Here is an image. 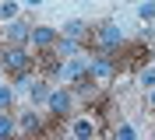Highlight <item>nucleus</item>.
<instances>
[{"label": "nucleus", "mask_w": 155, "mask_h": 140, "mask_svg": "<svg viewBox=\"0 0 155 140\" xmlns=\"http://www.w3.org/2000/svg\"><path fill=\"white\" fill-rule=\"evenodd\" d=\"M92 46H95V53H120V49L127 46V39H124V28L116 25V21H102V25L92 28Z\"/></svg>", "instance_id": "f257e3e1"}, {"label": "nucleus", "mask_w": 155, "mask_h": 140, "mask_svg": "<svg viewBox=\"0 0 155 140\" xmlns=\"http://www.w3.org/2000/svg\"><path fill=\"white\" fill-rule=\"evenodd\" d=\"M0 67H4L11 77L32 74V56H28L25 46H4V49H0Z\"/></svg>", "instance_id": "f03ea898"}, {"label": "nucleus", "mask_w": 155, "mask_h": 140, "mask_svg": "<svg viewBox=\"0 0 155 140\" xmlns=\"http://www.w3.org/2000/svg\"><path fill=\"white\" fill-rule=\"evenodd\" d=\"M88 77H92L95 84L113 81V77H116V60H113V56H106V53H95L92 60H88Z\"/></svg>", "instance_id": "7ed1b4c3"}, {"label": "nucleus", "mask_w": 155, "mask_h": 140, "mask_svg": "<svg viewBox=\"0 0 155 140\" xmlns=\"http://www.w3.org/2000/svg\"><path fill=\"white\" fill-rule=\"evenodd\" d=\"M46 109L53 112L57 119H67L71 109H74V88H60V91H53L49 102H46Z\"/></svg>", "instance_id": "20e7f679"}, {"label": "nucleus", "mask_w": 155, "mask_h": 140, "mask_svg": "<svg viewBox=\"0 0 155 140\" xmlns=\"http://www.w3.org/2000/svg\"><path fill=\"white\" fill-rule=\"evenodd\" d=\"M60 63H64V60H60L53 49H39V56L32 60V70H39V74L49 81V77H60Z\"/></svg>", "instance_id": "39448f33"}, {"label": "nucleus", "mask_w": 155, "mask_h": 140, "mask_svg": "<svg viewBox=\"0 0 155 140\" xmlns=\"http://www.w3.org/2000/svg\"><path fill=\"white\" fill-rule=\"evenodd\" d=\"M60 77H64V81H71V84L85 81V77H88V60H85L81 53L71 56V60H64V63H60Z\"/></svg>", "instance_id": "423d86ee"}, {"label": "nucleus", "mask_w": 155, "mask_h": 140, "mask_svg": "<svg viewBox=\"0 0 155 140\" xmlns=\"http://www.w3.org/2000/svg\"><path fill=\"white\" fill-rule=\"evenodd\" d=\"M95 126L99 123L92 119V116H78V119H71V126H67V140H92L95 137Z\"/></svg>", "instance_id": "0eeeda50"}, {"label": "nucleus", "mask_w": 155, "mask_h": 140, "mask_svg": "<svg viewBox=\"0 0 155 140\" xmlns=\"http://www.w3.org/2000/svg\"><path fill=\"white\" fill-rule=\"evenodd\" d=\"M28 35H32V28L21 18L7 21V28H4V42H7V46H28Z\"/></svg>", "instance_id": "6e6552de"}, {"label": "nucleus", "mask_w": 155, "mask_h": 140, "mask_svg": "<svg viewBox=\"0 0 155 140\" xmlns=\"http://www.w3.org/2000/svg\"><path fill=\"white\" fill-rule=\"evenodd\" d=\"M49 95H53V88H49L46 77H32V84H28V102H32V105H46Z\"/></svg>", "instance_id": "1a4fd4ad"}, {"label": "nucleus", "mask_w": 155, "mask_h": 140, "mask_svg": "<svg viewBox=\"0 0 155 140\" xmlns=\"http://www.w3.org/2000/svg\"><path fill=\"white\" fill-rule=\"evenodd\" d=\"M57 32L53 28H46V25H39V28H32V35H28V46H35V49H53V42H57Z\"/></svg>", "instance_id": "9d476101"}, {"label": "nucleus", "mask_w": 155, "mask_h": 140, "mask_svg": "<svg viewBox=\"0 0 155 140\" xmlns=\"http://www.w3.org/2000/svg\"><path fill=\"white\" fill-rule=\"evenodd\" d=\"M18 126H21V133H28V137H39L46 123H42V116H39L35 109H25V112H21V119H18Z\"/></svg>", "instance_id": "9b49d317"}, {"label": "nucleus", "mask_w": 155, "mask_h": 140, "mask_svg": "<svg viewBox=\"0 0 155 140\" xmlns=\"http://www.w3.org/2000/svg\"><path fill=\"white\" fill-rule=\"evenodd\" d=\"M64 35H67V39H78V42H88V39H92V25L81 21V18H74V21L64 25Z\"/></svg>", "instance_id": "f8f14e48"}, {"label": "nucleus", "mask_w": 155, "mask_h": 140, "mask_svg": "<svg viewBox=\"0 0 155 140\" xmlns=\"http://www.w3.org/2000/svg\"><path fill=\"white\" fill-rule=\"evenodd\" d=\"M53 53H57L60 60H71V56H78V53H81V42H78V39H67V35H60L57 42H53Z\"/></svg>", "instance_id": "ddd939ff"}, {"label": "nucleus", "mask_w": 155, "mask_h": 140, "mask_svg": "<svg viewBox=\"0 0 155 140\" xmlns=\"http://www.w3.org/2000/svg\"><path fill=\"white\" fill-rule=\"evenodd\" d=\"M14 133H18L14 116H11V112H0V140H14Z\"/></svg>", "instance_id": "4468645a"}, {"label": "nucleus", "mask_w": 155, "mask_h": 140, "mask_svg": "<svg viewBox=\"0 0 155 140\" xmlns=\"http://www.w3.org/2000/svg\"><path fill=\"white\" fill-rule=\"evenodd\" d=\"M137 84H141L145 91H152V88H155V63H152V67H141V70H137Z\"/></svg>", "instance_id": "2eb2a0df"}, {"label": "nucleus", "mask_w": 155, "mask_h": 140, "mask_svg": "<svg viewBox=\"0 0 155 140\" xmlns=\"http://www.w3.org/2000/svg\"><path fill=\"white\" fill-rule=\"evenodd\" d=\"M11 109H14V88L0 84V112H11Z\"/></svg>", "instance_id": "dca6fc26"}, {"label": "nucleus", "mask_w": 155, "mask_h": 140, "mask_svg": "<svg viewBox=\"0 0 155 140\" xmlns=\"http://www.w3.org/2000/svg\"><path fill=\"white\" fill-rule=\"evenodd\" d=\"M116 140H137V130H134V123H116Z\"/></svg>", "instance_id": "f3484780"}, {"label": "nucleus", "mask_w": 155, "mask_h": 140, "mask_svg": "<svg viewBox=\"0 0 155 140\" xmlns=\"http://www.w3.org/2000/svg\"><path fill=\"white\" fill-rule=\"evenodd\" d=\"M137 14H141V21H155V0H141Z\"/></svg>", "instance_id": "a211bd4d"}, {"label": "nucleus", "mask_w": 155, "mask_h": 140, "mask_svg": "<svg viewBox=\"0 0 155 140\" xmlns=\"http://www.w3.org/2000/svg\"><path fill=\"white\" fill-rule=\"evenodd\" d=\"M18 0H7V4H4V7H0V18H4V21H14V18H18Z\"/></svg>", "instance_id": "6ab92c4d"}, {"label": "nucleus", "mask_w": 155, "mask_h": 140, "mask_svg": "<svg viewBox=\"0 0 155 140\" xmlns=\"http://www.w3.org/2000/svg\"><path fill=\"white\" fill-rule=\"evenodd\" d=\"M148 109H155V88L148 91Z\"/></svg>", "instance_id": "aec40b11"}, {"label": "nucleus", "mask_w": 155, "mask_h": 140, "mask_svg": "<svg viewBox=\"0 0 155 140\" xmlns=\"http://www.w3.org/2000/svg\"><path fill=\"white\" fill-rule=\"evenodd\" d=\"M25 4H32V7H39V4H42V0H25Z\"/></svg>", "instance_id": "412c9836"}, {"label": "nucleus", "mask_w": 155, "mask_h": 140, "mask_svg": "<svg viewBox=\"0 0 155 140\" xmlns=\"http://www.w3.org/2000/svg\"><path fill=\"white\" fill-rule=\"evenodd\" d=\"M124 4H141V0H124Z\"/></svg>", "instance_id": "4be33fe9"}]
</instances>
